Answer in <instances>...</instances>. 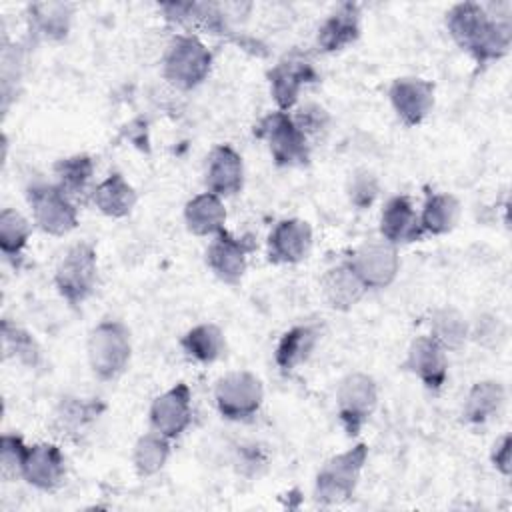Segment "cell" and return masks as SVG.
Returning a JSON list of instances; mask_svg holds the SVG:
<instances>
[{
	"mask_svg": "<svg viewBox=\"0 0 512 512\" xmlns=\"http://www.w3.org/2000/svg\"><path fill=\"white\" fill-rule=\"evenodd\" d=\"M86 354L90 370L98 380H116L126 370L132 356L128 326L112 318L98 322L88 334Z\"/></svg>",
	"mask_w": 512,
	"mask_h": 512,
	"instance_id": "6da1fadb",
	"label": "cell"
},
{
	"mask_svg": "<svg viewBox=\"0 0 512 512\" xmlns=\"http://www.w3.org/2000/svg\"><path fill=\"white\" fill-rule=\"evenodd\" d=\"M366 460L368 444L364 442L328 458L314 480L316 502L322 506H334L350 500L356 492Z\"/></svg>",
	"mask_w": 512,
	"mask_h": 512,
	"instance_id": "7a4b0ae2",
	"label": "cell"
},
{
	"mask_svg": "<svg viewBox=\"0 0 512 512\" xmlns=\"http://www.w3.org/2000/svg\"><path fill=\"white\" fill-rule=\"evenodd\" d=\"M256 138L268 144L270 156L280 168L304 166L310 160L308 136L288 112L274 110L254 126Z\"/></svg>",
	"mask_w": 512,
	"mask_h": 512,
	"instance_id": "3957f363",
	"label": "cell"
},
{
	"mask_svg": "<svg viewBox=\"0 0 512 512\" xmlns=\"http://www.w3.org/2000/svg\"><path fill=\"white\" fill-rule=\"evenodd\" d=\"M212 70V52L194 34H176L164 54V78L180 88L192 90L200 86Z\"/></svg>",
	"mask_w": 512,
	"mask_h": 512,
	"instance_id": "277c9868",
	"label": "cell"
},
{
	"mask_svg": "<svg viewBox=\"0 0 512 512\" xmlns=\"http://www.w3.org/2000/svg\"><path fill=\"white\" fill-rule=\"evenodd\" d=\"M98 254L90 242H76L66 250L54 272L58 294L70 304H84L96 286Z\"/></svg>",
	"mask_w": 512,
	"mask_h": 512,
	"instance_id": "5b68a950",
	"label": "cell"
},
{
	"mask_svg": "<svg viewBox=\"0 0 512 512\" xmlns=\"http://www.w3.org/2000/svg\"><path fill=\"white\" fill-rule=\"evenodd\" d=\"M216 408L222 418L242 422L252 418L264 400L262 380L250 370H234L216 380Z\"/></svg>",
	"mask_w": 512,
	"mask_h": 512,
	"instance_id": "8992f818",
	"label": "cell"
},
{
	"mask_svg": "<svg viewBox=\"0 0 512 512\" xmlns=\"http://www.w3.org/2000/svg\"><path fill=\"white\" fill-rule=\"evenodd\" d=\"M28 204L34 224L50 236H66L78 226V208L58 184H32L28 188Z\"/></svg>",
	"mask_w": 512,
	"mask_h": 512,
	"instance_id": "52a82bcc",
	"label": "cell"
},
{
	"mask_svg": "<svg viewBox=\"0 0 512 512\" xmlns=\"http://www.w3.org/2000/svg\"><path fill=\"white\" fill-rule=\"evenodd\" d=\"M378 404L376 380L366 372L344 376L336 390V412L348 436H358Z\"/></svg>",
	"mask_w": 512,
	"mask_h": 512,
	"instance_id": "ba28073f",
	"label": "cell"
},
{
	"mask_svg": "<svg viewBox=\"0 0 512 512\" xmlns=\"http://www.w3.org/2000/svg\"><path fill=\"white\" fill-rule=\"evenodd\" d=\"M356 276L362 280L366 290L388 288L400 270L398 246L380 238L364 240L348 260Z\"/></svg>",
	"mask_w": 512,
	"mask_h": 512,
	"instance_id": "9c48e42d",
	"label": "cell"
},
{
	"mask_svg": "<svg viewBox=\"0 0 512 512\" xmlns=\"http://www.w3.org/2000/svg\"><path fill=\"white\" fill-rule=\"evenodd\" d=\"M318 78L314 64L304 54L298 50L284 54L268 72L270 94L278 110L288 112L298 102L302 88L318 82Z\"/></svg>",
	"mask_w": 512,
	"mask_h": 512,
	"instance_id": "30bf717a",
	"label": "cell"
},
{
	"mask_svg": "<svg viewBox=\"0 0 512 512\" xmlns=\"http://www.w3.org/2000/svg\"><path fill=\"white\" fill-rule=\"evenodd\" d=\"M254 250L256 242L250 234L238 238L228 230H222L206 248V264L220 282L238 286L248 268V254Z\"/></svg>",
	"mask_w": 512,
	"mask_h": 512,
	"instance_id": "8fae6325",
	"label": "cell"
},
{
	"mask_svg": "<svg viewBox=\"0 0 512 512\" xmlns=\"http://www.w3.org/2000/svg\"><path fill=\"white\" fill-rule=\"evenodd\" d=\"M150 426L154 432L174 440L192 422V392L186 382H178L150 404Z\"/></svg>",
	"mask_w": 512,
	"mask_h": 512,
	"instance_id": "7c38bea8",
	"label": "cell"
},
{
	"mask_svg": "<svg viewBox=\"0 0 512 512\" xmlns=\"http://www.w3.org/2000/svg\"><path fill=\"white\" fill-rule=\"evenodd\" d=\"M388 100L404 126H418L434 108V84L418 76L396 78L388 88Z\"/></svg>",
	"mask_w": 512,
	"mask_h": 512,
	"instance_id": "4fadbf2b",
	"label": "cell"
},
{
	"mask_svg": "<svg viewBox=\"0 0 512 512\" xmlns=\"http://www.w3.org/2000/svg\"><path fill=\"white\" fill-rule=\"evenodd\" d=\"M402 370L414 374L430 392H438L448 378L446 350L428 334L412 340Z\"/></svg>",
	"mask_w": 512,
	"mask_h": 512,
	"instance_id": "5bb4252c",
	"label": "cell"
},
{
	"mask_svg": "<svg viewBox=\"0 0 512 512\" xmlns=\"http://www.w3.org/2000/svg\"><path fill=\"white\" fill-rule=\"evenodd\" d=\"M20 476L38 490H56L66 476V458L56 444L42 442L26 446Z\"/></svg>",
	"mask_w": 512,
	"mask_h": 512,
	"instance_id": "9a60e30c",
	"label": "cell"
},
{
	"mask_svg": "<svg viewBox=\"0 0 512 512\" xmlns=\"http://www.w3.org/2000/svg\"><path fill=\"white\" fill-rule=\"evenodd\" d=\"M312 248V228L306 220L284 218L268 234V262L298 264Z\"/></svg>",
	"mask_w": 512,
	"mask_h": 512,
	"instance_id": "2e32d148",
	"label": "cell"
},
{
	"mask_svg": "<svg viewBox=\"0 0 512 512\" xmlns=\"http://www.w3.org/2000/svg\"><path fill=\"white\" fill-rule=\"evenodd\" d=\"M206 188L208 192L228 198L244 188V160L230 144H218L208 154L206 162Z\"/></svg>",
	"mask_w": 512,
	"mask_h": 512,
	"instance_id": "e0dca14e",
	"label": "cell"
},
{
	"mask_svg": "<svg viewBox=\"0 0 512 512\" xmlns=\"http://www.w3.org/2000/svg\"><path fill=\"white\" fill-rule=\"evenodd\" d=\"M380 236L392 244H408L424 238L418 212L408 196H392L380 214Z\"/></svg>",
	"mask_w": 512,
	"mask_h": 512,
	"instance_id": "ac0fdd59",
	"label": "cell"
},
{
	"mask_svg": "<svg viewBox=\"0 0 512 512\" xmlns=\"http://www.w3.org/2000/svg\"><path fill=\"white\" fill-rule=\"evenodd\" d=\"M360 6L354 2L340 4L318 28L316 42L324 52H340L360 36Z\"/></svg>",
	"mask_w": 512,
	"mask_h": 512,
	"instance_id": "d6986e66",
	"label": "cell"
},
{
	"mask_svg": "<svg viewBox=\"0 0 512 512\" xmlns=\"http://www.w3.org/2000/svg\"><path fill=\"white\" fill-rule=\"evenodd\" d=\"M320 290H322L326 304L340 312L354 308L368 292L366 286L362 284V280L356 276V272L348 264V260L340 262L324 272V276L320 280Z\"/></svg>",
	"mask_w": 512,
	"mask_h": 512,
	"instance_id": "ffe728a7",
	"label": "cell"
},
{
	"mask_svg": "<svg viewBox=\"0 0 512 512\" xmlns=\"http://www.w3.org/2000/svg\"><path fill=\"white\" fill-rule=\"evenodd\" d=\"M318 340H320V328L318 324H312V322L296 324L290 330H286L280 336L274 350V362L280 368V372L288 374L296 370L300 364H304L314 352Z\"/></svg>",
	"mask_w": 512,
	"mask_h": 512,
	"instance_id": "44dd1931",
	"label": "cell"
},
{
	"mask_svg": "<svg viewBox=\"0 0 512 512\" xmlns=\"http://www.w3.org/2000/svg\"><path fill=\"white\" fill-rule=\"evenodd\" d=\"M492 20L490 12L478 2H458L446 12V30L450 38L462 48L470 50L472 44L480 38L488 22Z\"/></svg>",
	"mask_w": 512,
	"mask_h": 512,
	"instance_id": "7402d4cb",
	"label": "cell"
},
{
	"mask_svg": "<svg viewBox=\"0 0 512 512\" xmlns=\"http://www.w3.org/2000/svg\"><path fill=\"white\" fill-rule=\"evenodd\" d=\"M74 16V6L66 2H36L28 6L30 34L42 40H64Z\"/></svg>",
	"mask_w": 512,
	"mask_h": 512,
	"instance_id": "603a6c76",
	"label": "cell"
},
{
	"mask_svg": "<svg viewBox=\"0 0 512 512\" xmlns=\"http://www.w3.org/2000/svg\"><path fill=\"white\" fill-rule=\"evenodd\" d=\"M184 222L194 236H216L226 230V208L222 198L208 190L190 198L184 206Z\"/></svg>",
	"mask_w": 512,
	"mask_h": 512,
	"instance_id": "cb8c5ba5",
	"label": "cell"
},
{
	"mask_svg": "<svg viewBox=\"0 0 512 512\" xmlns=\"http://www.w3.org/2000/svg\"><path fill=\"white\" fill-rule=\"evenodd\" d=\"M92 202L104 216L124 218L134 210V206L138 202V194H136L134 186L120 172H110L94 188Z\"/></svg>",
	"mask_w": 512,
	"mask_h": 512,
	"instance_id": "d4e9b609",
	"label": "cell"
},
{
	"mask_svg": "<svg viewBox=\"0 0 512 512\" xmlns=\"http://www.w3.org/2000/svg\"><path fill=\"white\" fill-rule=\"evenodd\" d=\"M506 402L504 384L498 380H480L476 382L464 400V420L468 424H486L500 414Z\"/></svg>",
	"mask_w": 512,
	"mask_h": 512,
	"instance_id": "484cf974",
	"label": "cell"
},
{
	"mask_svg": "<svg viewBox=\"0 0 512 512\" xmlns=\"http://www.w3.org/2000/svg\"><path fill=\"white\" fill-rule=\"evenodd\" d=\"M418 218L424 234H448L458 224L460 202L454 194L448 192H428Z\"/></svg>",
	"mask_w": 512,
	"mask_h": 512,
	"instance_id": "4316f807",
	"label": "cell"
},
{
	"mask_svg": "<svg viewBox=\"0 0 512 512\" xmlns=\"http://www.w3.org/2000/svg\"><path fill=\"white\" fill-rule=\"evenodd\" d=\"M180 346L188 358H192L200 364H212L222 356L226 342H224L222 330L216 324L204 322V324L190 328L180 338Z\"/></svg>",
	"mask_w": 512,
	"mask_h": 512,
	"instance_id": "83f0119b",
	"label": "cell"
},
{
	"mask_svg": "<svg viewBox=\"0 0 512 512\" xmlns=\"http://www.w3.org/2000/svg\"><path fill=\"white\" fill-rule=\"evenodd\" d=\"M170 458V438L158 432L142 434L132 450V464L140 476L158 474Z\"/></svg>",
	"mask_w": 512,
	"mask_h": 512,
	"instance_id": "f1b7e54d",
	"label": "cell"
},
{
	"mask_svg": "<svg viewBox=\"0 0 512 512\" xmlns=\"http://www.w3.org/2000/svg\"><path fill=\"white\" fill-rule=\"evenodd\" d=\"M56 184L70 196H80L86 192L94 176V160L88 154H72L54 162Z\"/></svg>",
	"mask_w": 512,
	"mask_h": 512,
	"instance_id": "f546056e",
	"label": "cell"
},
{
	"mask_svg": "<svg viewBox=\"0 0 512 512\" xmlns=\"http://www.w3.org/2000/svg\"><path fill=\"white\" fill-rule=\"evenodd\" d=\"M30 234L32 226L18 210L4 208L0 212V250L14 266L22 260Z\"/></svg>",
	"mask_w": 512,
	"mask_h": 512,
	"instance_id": "4dcf8cb0",
	"label": "cell"
},
{
	"mask_svg": "<svg viewBox=\"0 0 512 512\" xmlns=\"http://www.w3.org/2000/svg\"><path fill=\"white\" fill-rule=\"evenodd\" d=\"M430 336L448 352L460 350L470 338V326L456 308H440L432 314Z\"/></svg>",
	"mask_w": 512,
	"mask_h": 512,
	"instance_id": "1f68e13d",
	"label": "cell"
},
{
	"mask_svg": "<svg viewBox=\"0 0 512 512\" xmlns=\"http://www.w3.org/2000/svg\"><path fill=\"white\" fill-rule=\"evenodd\" d=\"M2 344L6 354L16 358L26 368H38L42 364V348L36 338L8 318L2 320Z\"/></svg>",
	"mask_w": 512,
	"mask_h": 512,
	"instance_id": "d6a6232c",
	"label": "cell"
},
{
	"mask_svg": "<svg viewBox=\"0 0 512 512\" xmlns=\"http://www.w3.org/2000/svg\"><path fill=\"white\" fill-rule=\"evenodd\" d=\"M104 406L96 400H82V398H64L56 410V422L70 432L82 430L88 422L98 418Z\"/></svg>",
	"mask_w": 512,
	"mask_h": 512,
	"instance_id": "836d02e7",
	"label": "cell"
},
{
	"mask_svg": "<svg viewBox=\"0 0 512 512\" xmlns=\"http://www.w3.org/2000/svg\"><path fill=\"white\" fill-rule=\"evenodd\" d=\"M24 444L22 436L18 434H4L0 440V464L4 476H20V464L24 458Z\"/></svg>",
	"mask_w": 512,
	"mask_h": 512,
	"instance_id": "e575fe53",
	"label": "cell"
},
{
	"mask_svg": "<svg viewBox=\"0 0 512 512\" xmlns=\"http://www.w3.org/2000/svg\"><path fill=\"white\" fill-rule=\"evenodd\" d=\"M470 336L482 344V346H498L500 340L506 338V328L500 322V318L494 316H482L478 322L470 328Z\"/></svg>",
	"mask_w": 512,
	"mask_h": 512,
	"instance_id": "d590c367",
	"label": "cell"
},
{
	"mask_svg": "<svg viewBox=\"0 0 512 512\" xmlns=\"http://www.w3.org/2000/svg\"><path fill=\"white\" fill-rule=\"evenodd\" d=\"M378 194V184H376V178L368 172H362L358 176H354L352 180V188H350V200L364 208V206H370L372 200L376 198Z\"/></svg>",
	"mask_w": 512,
	"mask_h": 512,
	"instance_id": "8d00e7d4",
	"label": "cell"
},
{
	"mask_svg": "<svg viewBox=\"0 0 512 512\" xmlns=\"http://www.w3.org/2000/svg\"><path fill=\"white\" fill-rule=\"evenodd\" d=\"M490 460H492V466L496 468V472H500L504 478L510 476V472H512V438H510V434H502L494 442Z\"/></svg>",
	"mask_w": 512,
	"mask_h": 512,
	"instance_id": "74e56055",
	"label": "cell"
},
{
	"mask_svg": "<svg viewBox=\"0 0 512 512\" xmlns=\"http://www.w3.org/2000/svg\"><path fill=\"white\" fill-rule=\"evenodd\" d=\"M294 122L302 128V132L308 136L310 132L320 130L328 122V114L320 106H306L296 116H292Z\"/></svg>",
	"mask_w": 512,
	"mask_h": 512,
	"instance_id": "f35d334b",
	"label": "cell"
}]
</instances>
